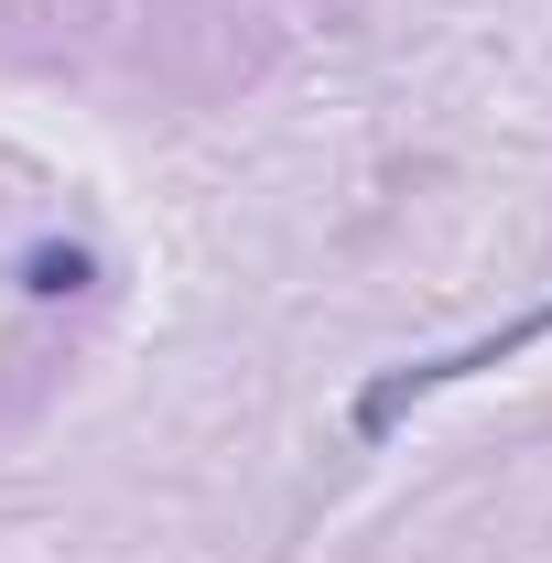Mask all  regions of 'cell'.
<instances>
[{"label":"cell","instance_id":"7a4b0ae2","mask_svg":"<svg viewBox=\"0 0 552 563\" xmlns=\"http://www.w3.org/2000/svg\"><path fill=\"white\" fill-rule=\"evenodd\" d=\"M98 261L76 250V239H44V250H22V292H87Z\"/></svg>","mask_w":552,"mask_h":563},{"label":"cell","instance_id":"6da1fadb","mask_svg":"<svg viewBox=\"0 0 552 563\" xmlns=\"http://www.w3.org/2000/svg\"><path fill=\"white\" fill-rule=\"evenodd\" d=\"M542 336H552V303H531V314H509L498 336H477V347H455V357H412V368H379V379L357 390V444H379V433L412 412L422 390H444V379H477V368H498V357H520V347H542Z\"/></svg>","mask_w":552,"mask_h":563}]
</instances>
